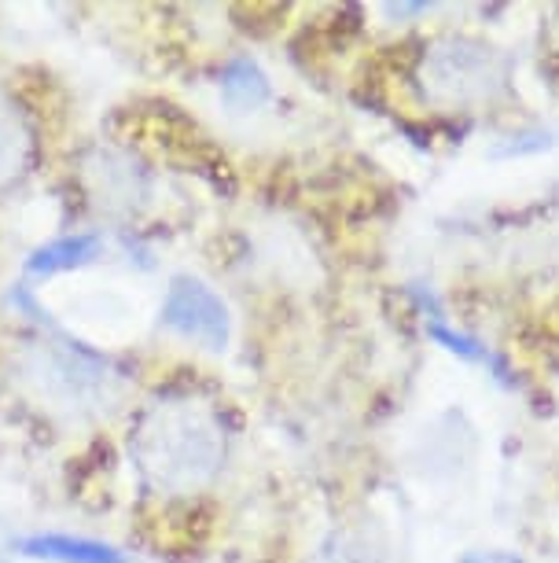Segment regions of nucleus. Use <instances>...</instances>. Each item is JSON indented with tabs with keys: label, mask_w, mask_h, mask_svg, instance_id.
<instances>
[{
	"label": "nucleus",
	"mask_w": 559,
	"mask_h": 563,
	"mask_svg": "<svg viewBox=\"0 0 559 563\" xmlns=\"http://www.w3.org/2000/svg\"><path fill=\"white\" fill-rule=\"evenodd\" d=\"M86 188L97 210L111 218H125L144 207L152 180H147V169L136 166L130 155L111 152V147H97L86 158Z\"/></svg>",
	"instance_id": "4"
},
{
	"label": "nucleus",
	"mask_w": 559,
	"mask_h": 563,
	"mask_svg": "<svg viewBox=\"0 0 559 563\" xmlns=\"http://www.w3.org/2000/svg\"><path fill=\"white\" fill-rule=\"evenodd\" d=\"M225 423L217 409L195 398H163L147 406L130 434L141 479L155 494L188 497L217 479L225 464Z\"/></svg>",
	"instance_id": "1"
},
{
	"label": "nucleus",
	"mask_w": 559,
	"mask_h": 563,
	"mask_svg": "<svg viewBox=\"0 0 559 563\" xmlns=\"http://www.w3.org/2000/svg\"><path fill=\"white\" fill-rule=\"evenodd\" d=\"M100 254V236L92 232H78V236H63V240H52L45 247H37L30 254L26 262V273L30 276H56V273H70L78 265L92 262Z\"/></svg>",
	"instance_id": "6"
},
{
	"label": "nucleus",
	"mask_w": 559,
	"mask_h": 563,
	"mask_svg": "<svg viewBox=\"0 0 559 563\" xmlns=\"http://www.w3.org/2000/svg\"><path fill=\"white\" fill-rule=\"evenodd\" d=\"M424 328H427V335L435 339V343H441L449 350V354H457L463 361H474V365H490V368H501V361L490 354L487 346L479 343V339H471V335H463V332H452V328L441 321L438 313H427L424 317Z\"/></svg>",
	"instance_id": "9"
},
{
	"label": "nucleus",
	"mask_w": 559,
	"mask_h": 563,
	"mask_svg": "<svg viewBox=\"0 0 559 563\" xmlns=\"http://www.w3.org/2000/svg\"><path fill=\"white\" fill-rule=\"evenodd\" d=\"M163 324L203 350H225L232 332L228 306L221 302V295L192 276H177L170 284L163 302Z\"/></svg>",
	"instance_id": "3"
},
{
	"label": "nucleus",
	"mask_w": 559,
	"mask_h": 563,
	"mask_svg": "<svg viewBox=\"0 0 559 563\" xmlns=\"http://www.w3.org/2000/svg\"><path fill=\"white\" fill-rule=\"evenodd\" d=\"M427 100L441 108H471L504 89V63L490 45L471 37H446L431 45L420 67Z\"/></svg>",
	"instance_id": "2"
},
{
	"label": "nucleus",
	"mask_w": 559,
	"mask_h": 563,
	"mask_svg": "<svg viewBox=\"0 0 559 563\" xmlns=\"http://www.w3.org/2000/svg\"><path fill=\"white\" fill-rule=\"evenodd\" d=\"M26 556L52 560V563H125V552L92 538H70V534H37L19 541Z\"/></svg>",
	"instance_id": "5"
},
{
	"label": "nucleus",
	"mask_w": 559,
	"mask_h": 563,
	"mask_svg": "<svg viewBox=\"0 0 559 563\" xmlns=\"http://www.w3.org/2000/svg\"><path fill=\"white\" fill-rule=\"evenodd\" d=\"M221 97H225L228 108L239 114L258 111L261 103L269 100V81H266V74L258 70V63L232 59L225 74H221Z\"/></svg>",
	"instance_id": "8"
},
{
	"label": "nucleus",
	"mask_w": 559,
	"mask_h": 563,
	"mask_svg": "<svg viewBox=\"0 0 559 563\" xmlns=\"http://www.w3.org/2000/svg\"><path fill=\"white\" fill-rule=\"evenodd\" d=\"M30 152H34V141H30L26 119L19 114V108L0 92V185H12V180L23 174L30 163Z\"/></svg>",
	"instance_id": "7"
},
{
	"label": "nucleus",
	"mask_w": 559,
	"mask_h": 563,
	"mask_svg": "<svg viewBox=\"0 0 559 563\" xmlns=\"http://www.w3.org/2000/svg\"><path fill=\"white\" fill-rule=\"evenodd\" d=\"M460 563H526V560L512 556V552H468Z\"/></svg>",
	"instance_id": "10"
}]
</instances>
